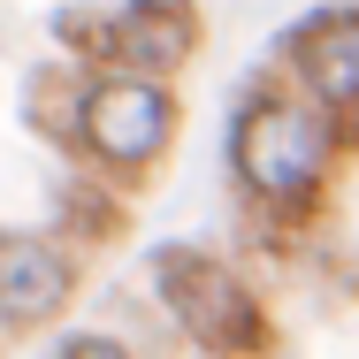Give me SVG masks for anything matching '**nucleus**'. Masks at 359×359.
I'll return each instance as SVG.
<instances>
[{
    "mask_svg": "<svg viewBox=\"0 0 359 359\" xmlns=\"http://www.w3.org/2000/svg\"><path fill=\"white\" fill-rule=\"evenodd\" d=\"M229 191L245 199L252 229L313 237L337 199L344 168V130L283 76H252L245 100L229 107Z\"/></svg>",
    "mask_w": 359,
    "mask_h": 359,
    "instance_id": "obj_1",
    "label": "nucleus"
},
{
    "mask_svg": "<svg viewBox=\"0 0 359 359\" xmlns=\"http://www.w3.org/2000/svg\"><path fill=\"white\" fill-rule=\"evenodd\" d=\"M145 290L191 359H290L260 283L237 260H222L215 245H153Z\"/></svg>",
    "mask_w": 359,
    "mask_h": 359,
    "instance_id": "obj_2",
    "label": "nucleus"
},
{
    "mask_svg": "<svg viewBox=\"0 0 359 359\" xmlns=\"http://www.w3.org/2000/svg\"><path fill=\"white\" fill-rule=\"evenodd\" d=\"M184 130V100L168 76H138V69H84L76 76V107H69V153L107 176L115 191L123 184H145L168 145Z\"/></svg>",
    "mask_w": 359,
    "mask_h": 359,
    "instance_id": "obj_3",
    "label": "nucleus"
},
{
    "mask_svg": "<svg viewBox=\"0 0 359 359\" xmlns=\"http://www.w3.org/2000/svg\"><path fill=\"white\" fill-rule=\"evenodd\" d=\"M54 39L76 69H138L176 76L199 54V8L191 0H123V8H62Z\"/></svg>",
    "mask_w": 359,
    "mask_h": 359,
    "instance_id": "obj_4",
    "label": "nucleus"
},
{
    "mask_svg": "<svg viewBox=\"0 0 359 359\" xmlns=\"http://www.w3.org/2000/svg\"><path fill=\"white\" fill-rule=\"evenodd\" d=\"M283 69L290 84L344 130V145H359V0H321L283 31Z\"/></svg>",
    "mask_w": 359,
    "mask_h": 359,
    "instance_id": "obj_5",
    "label": "nucleus"
},
{
    "mask_svg": "<svg viewBox=\"0 0 359 359\" xmlns=\"http://www.w3.org/2000/svg\"><path fill=\"white\" fill-rule=\"evenodd\" d=\"M84 290V252L62 229H0V337L54 329Z\"/></svg>",
    "mask_w": 359,
    "mask_h": 359,
    "instance_id": "obj_6",
    "label": "nucleus"
},
{
    "mask_svg": "<svg viewBox=\"0 0 359 359\" xmlns=\"http://www.w3.org/2000/svg\"><path fill=\"white\" fill-rule=\"evenodd\" d=\"M54 359H145L130 337H107V329H69L62 344H54Z\"/></svg>",
    "mask_w": 359,
    "mask_h": 359,
    "instance_id": "obj_7",
    "label": "nucleus"
}]
</instances>
